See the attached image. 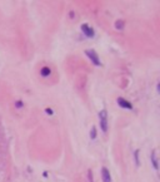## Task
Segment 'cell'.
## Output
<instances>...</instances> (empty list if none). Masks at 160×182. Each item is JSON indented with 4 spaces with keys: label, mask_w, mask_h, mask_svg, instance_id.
<instances>
[{
    "label": "cell",
    "mask_w": 160,
    "mask_h": 182,
    "mask_svg": "<svg viewBox=\"0 0 160 182\" xmlns=\"http://www.w3.org/2000/svg\"><path fill=\"white\" fill-rule=\"evenodd\" d=\"M99 119H100V127L103 129V132L108 131V112L103 109L99 112Z\"/></svg>",
    "instance_id": "6da1fadb"
},
{
    "label": "cell",
    "mask_w": 160,
    "mask_h": 182,
    "mask_svg": "<svg viewBox=\"0 0 160 182\" xmlns=\"http://www.w3.org/2000/svg\"><path fill=\"white\" fill-rule=\"evenodd\" d=\"M85 54H86L88 58H89V59L93 62L95 66H98V67L101 66L100 59H99V57H98V54H96V51H95V50H93V49H86V50H85Z\"/></svg>",
    "instance_id": "7a4b0ae2"
},
{
    "label": "cell",
    "mask_w": 160,
    "mask_h": 182,
    "mask_svg": "<svg viewBox=\"0 0 160 182\" xmlns=\"http://www.w3.org/2000/svg\"><path fill=\"white\" fill-rule=\"evenodd\" d=\"M81 30H83V33L86 35L88 38H93L95 35V32H94V29L93 28H90L88 24H83L81 25Z\"/></svg>",
    "instance_id": "3957f363"
},
{
    "label": "cell",
    "mask_w": 160,
    "mask_h": 182,
    "mask_svg": "<svg viewBox=\"0 0 160 182\" xmlns=\"http://www.w3.org/2000/svg\"><path fill=\"white\" fill-rule=\"evenodd\" d=\"M116 102H118V104L120 106V107H123V108H127V109H131V108H133V104H131V103L128 102L127 99H124V98H118Z\"/></svg>",
    "instance_id": "277c9868"
},
{
    "label": "cell",
    "mask_w": 160,
    "mask_h": 182,
    "mask_svg": "<svg viewBox=\"0 0 160 182\" xmlns=\"http://www.w3.org/2000/svg\"><path fill=\"white\" fill-rule=\"evenodd\" d=\"M101 178H103V182H111V176L108 168H101Z\"/></svg>",
    "instance_id": "5b68a950"
},
{
    "label": "cell",
    "mask_w": 160,
    "mask_h": 182,
    "mask_svg": "<svg viewBox=\"0 0 160 182\" xmlns=\"http://www.w3.org/2000/svg\"><path fill=\"white\" fill-rule=\"evenodd\" d=\"M40 73H42L43 77H48V75H50V68L48 67H44L42 68V70H40Z\"/></svg>",
    "instance_id": "8992f818"
},
{
    "label": "cell",
    "mask_w": 160,
    "mask_h": 182,
    "mask_svg": "<svg viewBox=\"0 0 160 182\" xmlns=\"http://www.w3.org/2000/svg\"><path fill=\"white\" fill-rule=\"evenodd\" d=\"M115 28H116V29H123V28H124V22H123V20H116V23H115Z\"/></svg>",
    "instance_id": "52a82bcc"
},
{
    "label": "cell",
    "mask_w": 160,
    "mask_h": 182,
    "mask_svg": "<svg viewBox=\"0 0 160 182\" xmlns=\"http://www.w3.org/2000/svg\"><path fill=\"white\" fill-rule=\"evenodd\" d=\"M90 137H91V139H95V137H96V127H95V126H93V127H91Z\"/></svg>",
    "instance_id": "ba28073f"
},
{
    "label": "cell",
    "mask_w": 160,
    "mask_h": 182,
    "mask_svg": "<svg viewBox=\"0 0 160 182\" xmlns=\"http://www.w3.org/2000/svg\"><path fill=\"white\" fill-rule=\"evenodd\" d=\"M151 160H153V164L155 168H158V162H156V156H155V151H153L151 153Z\"/></svg>",
    "instance_id": "9c48e42d"
},
{
    "label": "cell",
    "mask_w": 160,
    "mask_h": 182,
    "mask_svg": "<svg viewBox=\"0 0 160 182\" xmlns=\"http://www.w3.org/2000/svg\"><path fill=\"white\" fill-rule=\"evenodd\" d=\"M138 154H139V151H135V161H137V164L139 166V156Z\"/></svg>",
    "instance_id": "30bf717a"
},
{
    "label": "cell",
    "mask_w": 160,
    "mask_h": 182,
    "mask_svg": "<svg viewBox=\"0 0 160 182\" xmlns=\"http://www.w3.org/2000/svg\"><path fill=\"white\" fill-rule=\"evenodd\" d=\"M88 173H89V178H90V181H91V182H94V181H93V173H91V171H90V170H89V172H88Z\"/></svg>",
    "instance_id": "8fae6325"
},
{
    "label": "cell",
    "mask_w": 160,
    "mask_h": 182,
    "mask_svg": "<svg viewBox=\"0 0 160 182\" xmlns=\"http://www.w3.org/2000/svg\"><path fill=\"white\" fill-rule=\"evenodd\" d=\"M45 112L48 113V114H53V111H52L50 108H46V109H45Z\"/></svg>",
    "instance_id": "7c38bea8"
},
{
    "label": "cell",
    "mask_w": 160,
    "mask_h": 182,
    "mask_svg": "<svg viewBox=\"0 0 160 182\" xmlns=\"http://www.w3.org/2000/svg\"><path fill=\"white\" fill-rule=\"evenodd\" d=\"M21 106H23V103H21V102H16V107H18V108H19V107H21Z\"/></svg>",
    "instance_id": "4fadbf2b"
}]
</instances>
